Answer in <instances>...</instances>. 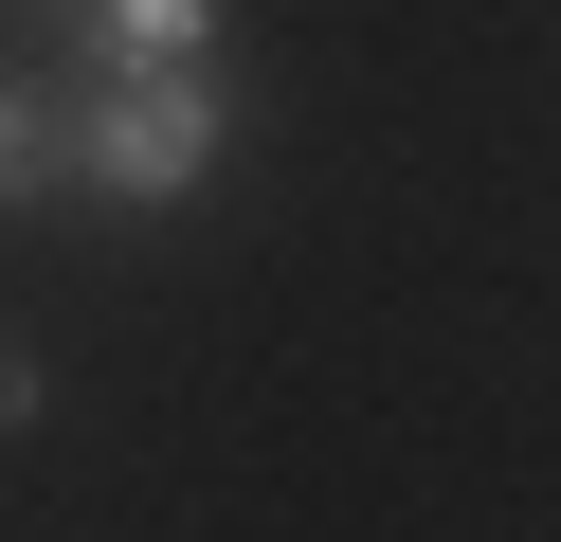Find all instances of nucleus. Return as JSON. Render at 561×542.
Wrapping results in <instances>:
<instances>
[{
	"instance_id": "1",
	"label": "nucleus",
	"mask_w": 561,
	"mask_h": 542,
	"mask_svg": "<svg viewBox=\"0 0 561 542\" xmlns=\"http://www.w3.org/2000/svg\"><path fill=\"white\" fill-rule=\"evenodd\" d=\"M236 163V72H127L73 0H0V217H163Z\"/></svg>"
},
{
	"instance_id": "2",
	"label": "nucleus",
	"mask_w": 561,
	"mask_h": 542,
	"mask_svg": "<svg viewBox=\"0 0 561 542\" xmlns=\"http://www.w3.org/2000/svg\"><path fill=\"white\" fill-rule=\"evenodd\" d=\"M73 19H91V55H127V72H218L236 0H73Z\"/></svg>"
},
{
	"instance_id": "3",
	"label": "nucleus",
	"mask_w": 561,
	"mask_h": 542,
	"mask_svg": "<svg viewBox=\"0 0 561 542\" xmlns=\"http://www.w3.org/2000/svg\"><path fill=\"white\" fill-rule=\"evenodd\" d=\"M37 416H55V361L19 344V325H0V434H37Z\"/></svg>"
}]
</instances>
